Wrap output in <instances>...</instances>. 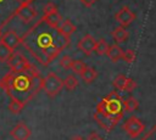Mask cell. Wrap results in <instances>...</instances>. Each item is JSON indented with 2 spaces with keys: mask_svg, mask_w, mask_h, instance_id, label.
<instances>
[{
  "mask_svg": "<svg viewBox=\"0 0 156 140\" xmlns=\"http://www.w3.org/2000/svg\"><path fill=\"white\" fill-rule=\"evenodd\" d=\"M108 44H107V41L105 40V39H99V40H96V43H95V49H94V51L99 55V56H102V55H106V52H107V50H108Z\"/></svg>",
  "mask_w": 156,
  "mask_h": 140,
  "instance_id": "obj_22",
  "label": "cell"
},
{
  "mask_svg": "<svg viewBox=\"0 0 156 140\" xmlns=\"http://www.w3.org/2000/svg\"><path fill=\"white\" fill-rule=\"evenodd\" d=\"M54 43H56V41L54 40L52 34H51V33H49V32H43V33L38 34V35H37V38H35V44H37V45H38V47H40L41 50H43V49H45L46 46H49V45L54 44Z\"/></svg>",
  "mask_w": 156,
  "mask_h": 140,
  "instance_id": "obj_13",
  "label": "cell"
},
{
  "mask_svg": "<svg viewBox=\"0 0 156 140\" xmlns=\"http://www.w3.org/2000/svg\"><path fill=\"white\" fill-rule=\"evenodd\" d=\"M1 38H2V33H1V29H0V41H1Z\"/></svg>",
  "mask_w": 156,
  "mask_h": 140,
  "instance_id": "obj_30",
  "label": "cell"
},
{
  "mask_svg": "<svg viewBox=\"0 0 156 140\" xmlns=\"http://www.w3.org/2000/svg\"><path fill=\"white\" fill-rule=\"evenodd\" d=\"M96 1H98V0H83L82 2H83L85 6H88V7H89V6H91L93 4H95Z\"/></svg>",
  "mask_w": 156,
  "mask_h": 140,
  "instance_id": "obj_28",
  "label": "cell"
},
{
  "mask_svg": "<svg viewBox=\"0 0 156 140\" xmlns=\"http://www.w3.org/2000/svg\"><path fill=\"white\" fill-rule=\"evenodd\" d=\"M106 55H107L108 60L115 63V62H117V61H119L122 58L123 50H122V47L118 44H112V45L108 46V50H107Z\"/></svg>",
  "mask_w": 156,
  "mask_h": 140,
  "instance_id": "obj_14",
  "label": "cell"
},
{
  "mask_svg": "<svg viewBox=\"0 0 156 140\" xmlns=\"http://www.w3.org/2000/svg\"><path fill=\"white\" fill-rule=\"evenodd\" d=\"M112 84L117 90H121V91H132V90H134L136 88V83L132 78L126 77L124 74L116 75V78L113 79Z\"/></svg>",
  "mask_w": 156,
  "mask_h": 140,
  "instance_id": "obj_9",
  "label": "cell"
},
{
  "mask_svg": "<svg viewBox=\"0 0 156 140\" xmlns=\"http://www.w3.org/2000/svg\"><path fill=\"white\" fill-rule=\"evenodd\" d=\"M10 135L13 140H28L32 135V130L24 122H18L11 129Z\"/></svg>",
  "mask_w": 156,
  "mask_h": 140,
  "instance_id": "obj_8",
  "label": "cell"
},
{
  "mask_svg": "<svg viewBox=\"0 0 156 140\" xmlns=\"http://www.w3.org/2000/svg\"><path fill=\"white\" fill-rule=\"evenodd\" d=\"M145 129V124L135 116L129 117L123 123V130L130 136V138H138Z\"/></svg>",
  "mask_w": 156,
  "mask_h": 140,
  "instance_id": "obj_5",
  "label": "cell"
},
{
  "mask_svg": "<svg viewBox=\"0 0 156 140\" xmlns=\"http://www.w3.org/2000/svg\"><path fill=\"white\" fill-rule=\"evenodd\" d=\"M1 41L5 43L9 47H11L12 50H15L21 43H22V38L18 37V34L15 30H7L5 34H2Z\"/></svg>",
  "mask_w": 156,
  "mask_h": 140,
  "instance_id": "obj_12",
  "label": "cell"
},
{
  "mask_svg": "<svg viewBox=\"0 0 156 140\" xmlns=\"http://www.w3.org/2000/svg\"><path fill=\"white\" fill-rule=\"evenodd\" d=\"M138 107H139V101L133 96H129L127 100L123 101V108L126 112H134L135 110H138Z\"/></svg>",
  "mask_w": 156,
  "mask_h": 140,
  "instance_id": "obj_19",
  "label": "cell"
},
{
  "mask_svg": "<svg viewBox=\"0 0 156 140\" xmlns=\"http://www.w3.org/2000/svg\"><path fill=\"white\" fill-rule=\"evenodd\" d=\"M43 22L46 23L48 27H50L51 29H56L57 26L61 23L62 17L57 10V6L54 2H48L44 7H43Z\"/></svg>",
  "mask_w": 156,
  "mask_h": 140,
  "instance_id": "obj_3",
  "label": "cell"
},
{
  "mask_svg": "<svg viewBox=\"0 0 156 140\" xmlns=\"http://www.w3.org/2000/svg\"><path fill=\"white\" fill-rule=\"evenodd\" d=\"M85 67H87V65H85L82 60H76V61H73L72 65H71V69H72V72L76 73V74H78V75L84 71Z\"/></svg>",
  "mask_w": 156,
  "mask_h": 140,
  "instance_id": "obj_23",
  "label": "cell"
},
{
  "mask_svg": "<svg viewBox=\"0 0 156 140\" xmlns=\"http://www.w3.org/2000/svg\"><path fill=\"white\" fill-rule=\"evenodd\" d=\"M135 18H136L135 13L128 6H123L115 13V19L119 23L121 27H128L132 22H134Z\"/></svg>",
  "mask_w": 156,
  "mask_h": 140,
  "instance_id": "obj_6",
  "label": "cell"
},
{
  "mask_svg": "<svg viewBox=\"0 0 156 140\" xmlns=\"http://www.w3.org/2000/svg\"><path fill=\"white\" fill-rule=\"evenodd\" d=\"M7 66L11 69L12 73H22L27 71L32 65L28 62V60L21 54V52H13L11 57L7 60Z\"/></svg>",
  "mask_w": 156,
  "mask_h": 140,
  "instance_id": "obj_4",
  "label": "cell"
},
{
  "mask_svg": "<svg viewBox=\"0 0 156 140\" xmlns=\"http://www.w3.org/2000/svg\"><path fill=\"white\" fill-rule=\"evenodd\" d=\"M13 77H15V73L10 72L7 74H5L1 79H0V88L7 93H10L12 90V83H13Z\"/></svg>",
  "mask_w": 156,
  "mask_h": 140,
  "instance_id": "obj_17",
  "label": "cell"
},
{
  "mask_svg": "<svg viewBox=\"0 0 156 140\" xmlns=\"http://www.w3.org/2000/svg\"><path fill=\"white\" fill-rule=\"evenodd\" d=\"M88 140H101V138L98 133H90L88 136Z\"/></svg>",
  "mask_w": 156,
  "mask_h": 140,
  "instance_id": "obj_26",
  "label": "cell"
},
{
  "mask_svg": "<svg viewBox=\"0 0 156 140\" xmlns=\"http://www.w3.org/2000/svg\"><path fill=\"white\" fill-rule=\"evenodd\" d=\"M122 60L126 61L127 63H133V62L135 61V51L132 50V49H128V50L123 51Z\"/></svg>",
  "mask_w": 156,
  "mask_h": 140,
  "instance_id": "obj_24",
  "label": "cell"
},
{
  "mask_svg": "<svg viewBox=\"0 0 156 140\" xmlns=\"http://www.w3.org/2000/svg\"><path fill=\"white\" fill-rule=\"evenodd\" d=\"M72 62H73V60H72V57L68 56V55H63V56L60 58V61H58L60 66H61L63 69H71Z\"/></svg>",
  "mask_w": 156,
  "mask_h": 140,
  "instance_id": "obj_25",
  "label": "cell"
},
{
  "mask_svg": "<svg viewBox=\"0 0 156 140\" xmlns=\"http://www.w3.org/2000/svg\"><path fill=\"white\" fill-rule=\"evenodd\" d=\"M16 1H17L20 5H30L34 0H16Z\"/></svg>",
  "mask_w": 156,
  "mask_h": 140,
  "instance_id": "obj_27",
  "label": "cell"
},
{
  "mask_svg": "<svg viewBox=\"0 0 156 140\" xmlns=\"http://www.w3.org/2000/svg\"><path fill=\"white\" fill-rule=\"evenodd\" d=\"M76 29H77V27L69 21V19H62L61 21V23L57 26V28H56V32L61 35V37H63L65 39H68L69 40V37L76 32Z\"/></svg>",
  "mask_w": 156,
  "mask_h": 140,
  "instance_id": "obj_11",
  "label": "cell"
},
{
  "mask_svg": "<svg viewBox=\"0 0 156 140\" xmlns=\"http://www.w3.org/2000/svg\"><path fill=\"white\" fill-rule=\"evenodd\" d=\"M80 75V78H82V80L84 82V83H87V84H90V83H93L96 78H98V72L93 68V67H85L84 68V71L79 74Z\"/></svg>",
  "mask_w": 156,
  "mask_h": 140,
  "instance_id": "obj_16",
  "label": "cell"
},
{
  "mask_svg": "<svg viewBox=\"0 0 156 140\" xmlns=\"http://www.w3.org/2000/svg\"><path fill=\"white\" fill-rule=\"evenodd\" d=\"M15 16H17L22 22L24 23H29L32 22L35 17H37V11L34 7H32L30 5H20L15 12H13Z\"/></svg>",
  "mask_w": 156,
  "mask_h": 140,
  "instance_id": "obj_7",
  "label": "cell"
},
{
  "mask_svg": "<svg viewBox=\"0 0 156 140\" xmlns=\"http://www.w3.org/2000/svg\"><path fill=\"white\" fill-rule=\"evenodd\" d=\"M95 43H96V40H95V38H94L91 34H85V35L78 41L77 46H78V49H79L84 55L90 56V55L93 54L94 49H95Z\"/></svg>",
  "mask_w": 156,
  "mask_h": 140,
  "instance_id": "obj_10",
  "label": "cell"
},
{
  "mask_svg": "<svg viewBox=\"0 0 156 140\" xmlns=\"http://www.w3.org/2000/svg\"><path fill=\"white\" fill-rule=\"evenodd\" d=\"M13 54V50L9 47L5 43L0 41V62H7V60Z\"/></svg>",
  "mask_w": 156,
  "mask_h": 140,
  "instance_id": "obj_21",
  "label": "cell"
},
{
  "mask_svg": "<svg viewBox=\"0 0 156 140\" xmlns=\"http://www.w3.org/2000/svg\"><path fill=\"white\" fill-rule=\"evenodd\" d=\"M80 1H83V0H80Z\"/></svg>",
  "mask_w": 156,
  "mask_h": 140,
  "instance_id": "obj_31",
  "label": "cell"
},
{
  "mask_svg": "<svg viewBox=\"0 0 156 140\" xmlns=\"http://www.w3.org/2000/svg\"><path fill=\"white\" fill-rule=\"evenodd\" d=\"M122 101L119 99V96L116 93L108 94L105 99H102L96 107V114L100 116H105V117H110L113 119L119 121V118L123 114L122 111Z\"/></svg>",
  "mask_w": 156,
  "mask_h": 140,
  "instance_id": "obj_1",
  "label": "cell"
},
{
  "mask_svg": "<svg viewBox=\"0 0 156 140\" xmlns=\"http://www.w3.org/2000/svg\"><path fill=\"white\" fill-rule=\"evenodd\" d=\"M41 89L49 97H55L57 96L61 90L63 89V80L54 72H49L40 83Z\"/></svg>",
  "mask_w": 156,
  "mask_h": 140,
  "instance_id": "obj_2",
  "label": "cell"
},
{
  "mask_svg": "<svg viewBox=\"0 0 156 140\" xmlns=\"http://www.w3.org/2000/svg\"><path fill=\"white\" fill-rule=\"evenodd\" d=\"M78 84H79V82H78L77 77H74L73 74H68V75L65 78V80H63V88L67 89L68 91L74 90V89L78 86Z\"/></svg>",
  "mask_w": 156,
  "mask_h": 140,
  "instance_id": "obj_20",
  "label": "cell"
},
{
  "mask_svg": "<svg viewBox=\"0 0 156 140\" xmlns=\"http://www.w3.org/2000/svg\"><path fill=\"white\" fill-rule=\"evenodd\" d=\"M71 140H83V138H80V136H73Z\"/></svg>",
  "mask_w": 156,
  "mask_h": 140,
  "instance_id": "obj_29",
  "label": "cell"
},
{
  "mask_svg": "<svg viewBox=\"0 0 156 140\" xmlns=\"http://www.w3.org/2000/svg\"><path fill=\"white\" fill-rule=\"evenodd\" d=\"M23 106H24V102H23V101L18 100V99L15 97V96H11V101H10V103H9V110H10V112L17 114V113H20V112L22 111Z\"/></svg>",
  "mask_w": 156,
  "mask_h": 140,
  "instance_id": "obj_18",
  "label": "cell"
},
{
  "mask_svg": "<svg viewBox=\"0 0 156 140\" xmlns=\"http://www.w3.org/2000/svg\"><path fill=\"white\" fill-rule=\"evenodd\" d=\"M111 35H112V38L115 39V41L117 43V44H122V43H124L127 39H128V37H129V33H128V30L124 28V27H117V28H115L112 32H111Z\"/></svg>",
  "mask_w": 156,
  "mask_h": 140,
  "instance_id": "obj_15",
  "label": "cell"
}]
</instances>
